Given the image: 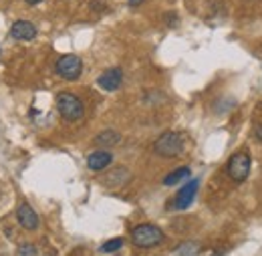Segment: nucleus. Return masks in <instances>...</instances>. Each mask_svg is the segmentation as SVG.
<instances>
[{
  "instance_id": "1",
  "label": "nucleus",
  "mask_w": 262,
  "mask_h": 256,
  "mask_svg": "<svg viewBox=\"0 0 262 256\" xmlns=\"http://www.w3.org/2000/svg\"><path fill=\"white\" fill-rule=\"evenodd\" d=\"M184 150H186V137L180 131H165L154 143V152L162 158H178Z\"/></svg>"
},
{
  "instance_id": "2",
  "label": "nucleus",
  "mask_w": 262,
  "mask_h": 256,
  "mask_svg": "<svg viewBox=\"0 0 262 256\" xmlns=\"http://www.w3.org/2000/svg\"><path fill=\"white\" fill-rule=\"evenodd\" d=\"M165 234L160 226L156 224H139L131 230V242L137 248H154L164 242Z\"/></svg>"
},
{
  "instance_id": "3",
  "label": "nucleus",
  "mask_w": 262,
  "mask_h": 256,
  "mask_svg": "<svg viewBox=\"0 0 262 256\" xmlns=\"http://www.w3.org/2000/svg\"><path fill=\"white\" fill-rule=\"evenodd\" d=\"M57 109H59V115L69 123H75V121L83 119V115H85L83 101L69 91H63L57 95Z\"/></svg>"
},
{
  "instance_id": "4",
  "label": "nucleus",
  "mask_w": 262,
  "mask_h": 256,
  "mask_svg": "<svg viewBox=\"0 0 262 256\" xmlns=\"http://www.w3.org/2000/svg\"><path fill=\"white\" fill-rule=\"evenodd\" d=\"M250 165H252V160L246 152H236L228 160V176L232 178V182L242 184L250 174Z\"/></svg>"
},
{
  "instance_id": "5",
  "label": "nucleus",
  "mask_w": 262,
  "mask_h": 256,
  "mask_svg": "<svg viewBox=\"0 0 262 256\" xmlns=\"http://www.w3.org/2000/svg\"><path fill=\"white\" fill-rule=\"evenodd\" d=\"M57 75L63 77L67 81H75L81 77L83 73V61L77 57V55H63L59 61H57Z\"/></svg>"
},
{
  "instance_id": "6",
  "label": "nucleus",
  "mask_w": 262,
  "mask_h": 256,
  "mask_svg": "<svg viewBox=\"0 0 262 256\" xmlns=\"http://www.w3.org/2000/svg\"><path fill=\"white\" fill-rule=\"evenodd\" d=\"M198 188H200V180H198V178L190 180L188 184H184V188L176 194V198H173V202H171L173 208H176V210H186V208H190L192 202L196 200Z\"/></svg>"
},
{
  "instance_id": "7",
  "label": "nucleus",
  "mask_w": 262,
  "mask_h": 256,
  "mask_svg": "<svg viewBox=\"0 0 262 256\" xmlns=\"http://www.w3.org/2000/svg\"><path fill=\"white\" fill-rule=\"evenodd\" d=\"M121 83H123V71L119 67H111L97 77V85L103 91H117Z\"/></svg>"
},
{
  "instance_id": "8",
  "label": "nucleus",
  "mask_w": 262,
  "mask_h": 256,
  "mask_svg": "<svg viewBox=\"0 0 262 256\" xmlns=\"http://www.w3.org/2000/svg\"><path fill=\"white\" fill-rule=\"evenodd\" d=\"M16 220H18V224L23 226L25 230H36L38 224H40L38 214L34 212L33 206H29V204H20V206H18V210H16Z\"/></svg>"
},
{
  "instance_id": "9",
  "label": "nucleus",
  "mask_w": 262,
  "mask_h": 256,
  "mask_svg": "<svg viewBox=\"0 0 262 256\" xmlns=\"http://www.w3.org/2000/svg\"><path fill=\"white\" fill-rule=\"evenodd\" d=\"M36 27H34L31 20H16L12 27H10V36L14 40H33L36 36Z\"/></svg>"
},
{
  "instance_id": "10",
  "label": "nucleus",
  "mask_w": 262,
  "mask_h": 256,
  "mask_svg": "<svg viewBox=\"0 0 262 256\" xmlns=\"http://www.w3.org/2000/svg\"><path fill=\"white\" fill-rule=\"evenodd\" d=\"M111 161H113L111 152H107V150H97V152H93V154L87 156V167H89L91 172H103L105 167L111 165Z\"/></svg>"
},
{
  "instance_id": "11",
  "label": "nucleus",
  "mask_w": 262,
  "mask_h": 256,
  "mask_svg": "<svg viewBox=\"0 0 262 256\" xmlns=\"http://www.w3.org/2000/svg\"><path fill=\"white\" fill-rule=\"evenodd\" d=\"M101 182H103V186H107V188H121L125 182H129V169H125V167H115V169H111L109 174H105Z\"/></svg>"
},
{
  "instance_id": "12",
  "label": "nucleus",
  "mask_w": 262,
  "mask_h": 256,
  "mask_svg": "<svg viewBox=\"0 0 262 256\" xmlns=\"http://www.w3.org/2000/svg\"><path fill=\"white\" fill-rule=\"evenodd\" d=\"M119 141H121V135L115 129H103L95 137V145H101V147H115Z\"/></svg>"
},
{
  "instance_id": "13",
  "label": "nucleus",
  "mask_w": 262,
  "mask_h": 256,
  "mask_svg": "<svg viewBox=\"0 0 262 256\" xmlns=\"http://www.w3.org/2000/svg\"><path fill=\"white\" fill-rule=\"evenodd\" d=\"M192 176V169L190 167H178V169H173V172H169L167 176L164 178V186H176V184H180V182H184L186 178H190Z\"/></svg>"
},
{
  "instance_id": "14",
  "label": "nucleus",
  "mask_w": 262,
  "mask_h": 256,
  "mask_svg": "<svg viewBox=\"0 0 262 256\" xmlns=\"http://www.w3.org/2000/svg\"><path fill=\"white\" fill-rule=\"evenodd\" d=\"M123 238H111V240H107L103 246H101V252H105V254H111V252H117L121 246H123Z\"/></svg>"
},
{
  "instance_id": "15",
  "label": "nucleus",
  "mask_w": 262,
  "mask_h": 256,
  "mask_svg": "<svg viewBox=\"0 0 262 256\" xmlns=\"http://www.w3.org/2000/svg\"><path fill=\"white\" fill-rule=\"evenodd\" d=\"M34 254H36V248H34L33 244H23L18 248V256H34Z\"/></svg>"
},
{
  "instance_id": "16",
  "label": "nucleus",
  "mask_w": 262,
  "mask_h": 256,
  "mask_svg": "<svg viewBox=\"0 0 262 256\" xmlns=\"http://www.w3.org/2000/svg\"><path fill=\"white\" fill-rule=\"evenodd\" d=\"M165 23H167L169 27H176V25H178V14H176V12H167V14H165Z\"/></svg>"
},
{
  "instance_id": "17",
  "label": "nucleus",
  "mask_w": 262,
  "mask_h": 256,
  "mask_svg": "<svg viewBox=\"0 0 262 256\" xmlns=\"http://www.w3.org/2000/svg\"><path fill=\"white\" fill-rule=\"evenodd\" d=\"M91 8L97 10V12H103L105 10V2L103 0H91Z\"/></svg>"
},
{
  "instance_id": "18",
  "label": "nucleus",
  "mask_w": 262,
  "mask_h": 256,
  "mask_svg": "<svg viewBox=\"0 0 262 256\" xmlns=\"http://www.w3.org/2000/svg\"><path fill=\"white\" fill-rule=\"evenodd\" d=\"M254 139L262 141V123H256V125H254Z\"/></svg>"
},
{
  "instance_id": "19",
  "label": "nucleus",
  "mask_w": 262,
  "mask_h": 256,
  "mask_svg": "<svg viewBox=\"0 0 262 256\" xmlns=\"http://www.w3.org/2000/svg\"><path fill=\"white\" fill-rule=\"evenodd\" d=\"M145 0H129V4L131 6H139V4H143Z\"/></svg>"
},
{
  "instance_id": "20",
  "label": "nucleus",
  "mask_w": 262,
  "mask_h": 256,
  "mask_svg": "<svg viewBox=\"0 0 262 256\" xmlns=\"http://www.w3.org/2000/svg\"><path fill=\"white\" fill-rule=\"evenodd\" d=\"M25 2H27V4H31V6H34V4H40L42 0H25Z\"/></svg>"
}]
</instances>
